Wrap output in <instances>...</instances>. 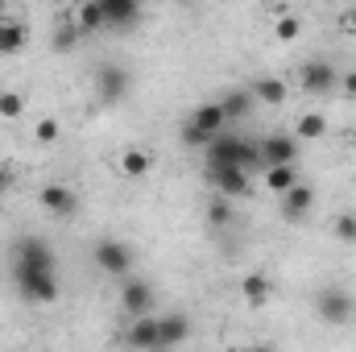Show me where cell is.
I'll list each match as a JSON object with an SVG mask.
<instances>
[{"label": "cell", "mask_w": 356, "mask_h": 352, "mask_svg": "<svg viewBox=\"0 0 356 352\" xmlns=\"http://www.w3.org/2000/svg\"><path fill=\"white\" fill-rule=\"evenodd\" d=\"M129 91H133L129 67H120V63H99V67H95V95H99L104 104H124Z\"/></svg>", "instance_id": "277c9868"}, {"label": "cell", "mask_w": 356, "mask_h": 352, "mask_svg": "<svg viewBox=\"0 0 356 352\" xmlns=\"http://www.w3.org/2000/svg\"><path fill=\"white\" fill-rule=\"evenodd\" d=\"M340 88H344V95H353L356 99V71H348V75L340 79Z\"/></svg>", "instance_id": "d6a6232c"}, {"label": "cell", "mask_w": 356, "mask_h": 352, "mask_svg": "<svg viewBox=\"0 0 356 352\" xmlns=\"http://www.w3.org/2000/svg\"><path fill=\"white\" fill-rule=\"evenodd\" d=\"M25 42H29V25H25V21H4V25H0V58L21 54Z\"/></svg>", "instance_id": "ffe728a7"}, {"label": "cell", "mask_w": 356, "mask_h": 352, "mask_svg": "<svg viewBox=\"0 0 356 352\" xmlns=\"http://www.w3.org/2000/svg\"><path fill=\"white\" fill-rule=\"evenodd\" d=\"M124 344L137 349V352H158V315L129 319V328H124Z\"/></svg>", "instance_id": "4fadbf2b"}, {"label": "cell", "mask_w": 356, "mask_h": 352, "mask_svg": "<svg viewBox=\"0 0 356 352\" xmlns=\"http://www.w3.org/2000/svg\"><path fill=\"white\" fill-rule=\"evenodd\" d=\"M241 145H245V137H236V133H220L203 154H207V166L211 170H241Z\"/></svg>", "instance_id": "9c48e42d"}, {"label": "cell", "mask_w": 356, "mask_h": 352, "mask_svg": "<svg viewBox=\"0 0 356 352\" xmlns=\"http://www.w3.org/2000/svg\"><path fill=\"white\" fill-rule=\"evenodd\" d=\"M38 203H42L50 216H58V220H67V216L79 211V195H75L67 182H46V186L38 191Z\"/></svg>", "instance_id": "30bf717a"}, {"label": "cell", "mask_w": 356, "mask_h": 352, "mask_svg": "<svg viewBox=\"0 0 356 352\" xmlns=\"http://www.w3.org/2000/svg\"><path fill=\"white\" fill-rule=\"evenodd\" d=\"M203 178H207V186H211L220 199H228V203L253 195V175H245V170H236V166H232V170H211V166H207Z\"/></svg>", "instance_id": "8992f818"}, {"label": "cell", "mask_w": 356, "mask_h": 352, "mask_svg": "<svg viewBox=\"0 0 356 352\" xmlns=\"http://www.w3.org/2000/svg\"><path fill=\"white\" fill-rule=\"evenodd\" d=\"M323 133H327V116L323 112H302L298 125H294V137H302V141H319Z\"/></svg>", "instance_id": "603a6c76"}, {"label": "cell", "mask_w": 356, "mask_h": 352, "mask_svg": "<svg viewBox=\"0 0 356 352\" xmlns=\"http://www.w3.org/2000/svg\"><path fill=\"white\" fill-rule=\"evenodd\" d=\"M261 158H266V170L269 166H294L298 162V137L290 133H269L261 141Z\"/></svg>", "instance_id": "8fae6325"}, {"label": "cell", "mask_w": 356, "mask_h": 352, "mask_svg": "<svg viewBox=\"0 0 356 352\" xmlns=\"http://www.w3.org/2000/svg\"><path fill=\"white\" fill-rule=\"evenodd\" d=\"M95 269L99 273H108V278H124L133 265H137V257H133V249L124 245V241H116V237H104L99 245H95Z\"/></svg>", "instance_id": "5b68a950"}, {"label": "cell", "mask_w": 356, "mask_h": 352, "mask_svg": "<svg viewBox=\"0 0 356 352\" xmlns=\"http://www.w3.org/2000/svg\"><path fill=\"white\" fill-rule=\"evenodd\" d=\"M0 95H4V88H0Z\"/></svg>", "instance_id": "8d00e7d4"}, {"label": "cell", "mask_w": 356, "mask_h": 352, "mask_svg": "<svg viewBox=\"0 0 356 352\" xmlns=\"http://www.w3.org/2000/svg\"><path fill=\"white\" fill-rule=\"evenodd\" d=\"M186 340H191V319H186L182 311H175V315H162V319H158V352L178 349V344H186Z\"/></svg>", "instance_id": "5bb4252c"}, {"label": "cell", "mask_w": 356, "mask_h": 352, "mask_svg": "<svg viewBox=\"0 0 356 352\" xmlns=\"http://www.w3.org/2000/svg\"><path fill=\"white\" fill-rule=\"evenodd\" d=\"M13 265L54 273V269H58V257H54V245H50V241H42V237H17V245H13Z\"/></svg>", "instance_id": "3957f363"}, {"label": "cell", "mask_w": 356, "mask_h": 352, "mask_svg": "<svg viewBox=\"0 0 356 352\" xmlns=\"http://www.w3.org/2000/svg\"><path fill=\"white\" fill-rule=\"evenodd\" d=\"M71 21L79 25L83 38H88V33H104V8H99V0H83V4H75Z\"/></svg>", "instance_id": "44dd1931"}, {"label": "cell", "mask_w": 356, "mask_h": 352, "mask_svg": "<svg viewBox=\"0 0 356 352\" xmlns=\"http://www.w3.org/2000/svg\"><path fill=\"white\" fill-rule=\"evenodd\" d=\"M182 141H186L191 150H207V145H211L216 137H207V133H199V129H195V125L186 120V125H182Z\"/></svg>", "instance_id": "f546056e"}, {"label": "cell", "mask_w": 356, "mask_h": 352, "mask_svg": "<svg viewBox=\"0 0 356 352\" xmlns=\"http://www.w3.org/2000/svg\"><path fill=\"white\" fill-rule=\"evenodd\" d=\"M315 311H319L323 323L344 328V323H353V315H356V298L344 286H323V290L315 294Z\"/></svg>", "instance_id": "6da1fadb"}, {"label": "cell", "mask_w": 356, "mask_h": 352, "mask_svg": "<svg viewBox=\"0 0 356 352\" xmlns=\"http://www.w3.org/2000/svg\"><path fill=\"white\" fill-rule=\"evenodd\" d=\"M298 79H302V91H307V95H327V91L340 88V75H336V67H332V63H323V58H311V63H302Z\"/></svg>", "instance_id": "ba28073f"}, {"label": "cell", "mask_w": 356, "mask_h": 352, "mask_svg": "<svg viewBox=\"0 0 356 352\" xmlns=\"http://www.w3.org/2000/svg\"><path fill=\"white\" fill-rule=\"evenodd\" d=\"M203 220H207V228H228V224H232V203L216 195V199L207 203V211H203Z\"/></svg>", "instance_id": "d4e9b609"}, {"label": "cell", "mask_w": 356, "mask_h": 352, "mask_svg": "<svg viewBox=\"0 0 356 352\" xmlns=\"http://www.w3.org/2000/svg\"><path fill=\"white\" fill-rule=\"evenodd\" d=\"M336 237H340V241H348V245H356V216H353V211H344V216L336 220Z\"/></svg>", "instance_id": "4dcf8cb0"}, {"label": "cell", "mask_w": 356, "mask_h": 352, "mask_svg": "<svg viewBox=\"0 0 356 352\" xmlns=\"http://www.w3.org/2000/svg\"><path fill=\"white\" fill-rule=\"evenodd\" d=\"M241 298H245L249 307H266L269 298H273L269 273H245V278H241Z\"/></svg>", "instance_id": "e0dca14e"}, {"label": "cell", "mask_w": 356, "mask_h": 352, "mask_svg": "<svg viewBox=\"0 0 356 352\" xmlns=\"http://www.w3.org/2000/svg\"><path fill=\"white\" fill-rule=\"evenodd\" d=\"M13 286L21 290L25 303H54L58 298V273H42V269L13 265Z\"/></svg>", "instance_id": "7a4b0ae2"}, {"label": "cell", "mask_w": 356, "mask_h": 352, "mask_svg": "<svg viewBox=\"0 0 356 352\" xmlns=\"http://www.w3.org/2000/svg\"><path fill=\"white\" fill-rule=\"evenodd\" d=\"M261 178H266V186L277 195V199H282L290 186H298V170H294V166H269Z\"/></svg>", "instance_id": "cb8c5ba5"}, {"label": "cell", "mask_w": 356, "mask_h": 352, "mask_svg": "<svg viewBox=\"0 0 356 352\" xmlns=\"http://www.w3.org/2000/svg\"><path fill=\"white\" fill-rule=\"evenodd\" d=\"M154 303H158V294H154V286H149L145 278L124 282V290H120V307H124L129 319H145V315H154Z\"/></svg>", "instance_id": "52a82bcc"}, {"label": "cell", "mask_w": 356, "mask_h": 352, "mask_svg": "<svg viewBox=\"0 0 356 352\" xmlns=\"http://www.w3.org/2000/svg\"><path fill=\"white\" fill-rule=\"evenodd\" d=\"M249 95H253V104H269V108H277V104H286V83L273 79V75H261V79L249 83Z\"/></svg>", "instance_id": "ac0fdd59"}, {"label": "cell", "mask_w": 356, "mask_h": 352, "mask_svg": "<svg viewBox=\"0 0 356 352\" xmlns=\"http://www.w3.org/2000/svg\"><path fill=\"white\" fill-rule=\"evenodd\" d=\"M186 120H191L199 133H207V137H220V133H224V125H228V120H224V108H220V99H207V104H199V108H195Z\"/></svg>", "instance_id": "2e32d148"}, {"label": "cell", "mask_w": 356, "mask_h": 352, "mask_svg": "<svg viewBox=\"0 0 356 352\" xmlns=\"http://www.w3.org/2000/svg\"><path fill=\"white\" fill-rule=\"evenodd\" d=\"M99 8H104V29H112V33L133 29L141 21V4L137 0H99Z\"/></svg>", "instance_id": "7c38bea8"}, {"label": "cell", "mask_w": 356, "mask_h": 352, "mask_svg": "<svg viewBox=\"0 0 356 352\" xmlns=\"http://www.w3.org/2000/svg\"><path fill=\"white\" fill-rule=\"evenodd\" d=\"M311 207H315V186H307V182H298V186H290L282 195V216L290 224H298L302 216H311Z\"/></svg>", "instance_id": "9a60e30c"}, {"label": "cell", "mask_w": 356, "mask_h": 352, "mask_svg": "<svg viewBox=\"0 0 356 352\" xmlns=\"http://www.w3.org/2000/svg\"><path fill=\"white\" fill-rule=\"evenodd\" d=\"M79 38H83L79 25H75V21H63V25L54 29V50H58V54H71V50L79 46Z\"/></svg>", "instance_id": "484cf974"}, {"label": "cell", "mask_w": 356, "mask_h": 352, "mask_svg": "<svg viewBox=\"0 0 356 352\" xmlns=\"http://www.w3.org/2000/svg\"><path fill=\"white\" fill-rule=\"evenodd\" d=\"M149 170H154V154H149V150H137V145H133V150L120 154V175L124 178H145Z\"/></svg>", "instance_id": "7402d4cb"}, {"label": "cell", "mask_w": 356, "mask_h": 352, "mask_svg": "<svg viewBox=\"0 0 356 352\" xmlns=\"http://www.w3.org/2000/svg\"><path fill=\"white\" fill-rule=\"evenodd\" d=\"M21 112H25V95H21V91H4V95H0V116H4V120H17Z\"/></svg>", "instance_id": "f1b7e54d"}, {"label": "cell", "mask_w": 356, "mask_h": 352, "mask_svg": "<svg viewBox=\"0 0 356 352\" xmlns=\"http://www.w3.org/2000/svg\"><path fill=\"white\" fill-rule=\"evenodd\" d=\"M340 21H344V25L356 33V4H353V8H344V17H340Z\"/></svg>", "instance_id": "836d02e7"}, {"label": "cell", "mask_w": 356, "mask_h": 352, "mask_svg": "<svg viewBox=\"0 0 356 352\" xmlns=\"http://www.w3.org/2000/svg\"><path fill=\"white\" fill-rule=\"evenodd\" d=\"M33 137H38L42 145H50V141H58V137H63V125H58L54 116H42V120L33 125Z\"/></svg>", "instance_id": "83f0119b"}, {"label": "cell", "mask_w": 356, "mask_h": 352, "mask_svg": "<svg viewBox=\"0 0 356 352\" xmlns=\"http://www.w3.org/2000/svg\"><path fill=\"white\" fill-rule=\"evenodd\" d=\"M273 33H277L282 42H294V38L302 33V21H298L294 13H286V8H282V13L273 17Z\"/></svg>", "instance_id": "4316f807"}, {"label": "cell", "mask_w": 356, "mask_h": 352, "mask_svg": "<svg viewBox=\"0 0 356 352\" xmlns=\"http://www.w3.org/2000/svg\"><path fill=\"white\" fill-rule=\"evenodd\" d=\"M4 17H8V4H4V0H0V25H4Z\"/></svg>", "instance_id": "d590c367"}, {"label": "cell", "mask_w": 356, "mask_h": 352, "mask_svg": "<svg viewBox=\"0 0 356 352\" xmlns=\"http://www.w3.org/2000/svg\"><path fill=\"white\" fill-rule=\"evenodd\" d=\"M220 108H224V120L232 125V120H245L249 112H253V95H249V88H232L220 95Z\"/></svg>", "instance_id": "d6986e66"}, {"label": "cell", "mask_w": 356, "mask_h": 352, "mask_svg": "<svg viewBox=\"0 0 356 352\" xmlns=\"http://www.w3.org/2000/svg\"><path fill=\"white\" fill-rule=\"evenodd\" d=\"M8 191H13V166L0 162V195H8Z\"/></svg>", "instance_id": "1f68e13d"}, {"label": "cell", "mask_w": 356, "mask_h": 352, "mask_svg": "<svg viewBox=\"0 0 356 352\" xmlns=\"http://www.w3.org/2000/svg\"><path fill=\"white\" fill-rule=\"evenodd\" d=\"M241 352H277L273 344H249V349H241Z\"/></svg>", "instance_id": "e575fe53"}]
</instances>
